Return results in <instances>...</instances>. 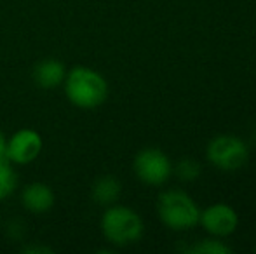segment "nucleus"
I'll return each mask as SVG.
<instances>
[{"label": "nucleus", "instance_id": "obj_10", "mask_svg": "<svg viewBox=\"0 0 256 254\" xmlns=\"http://www.w3.org/2000/svg\"><path fill=\"white\" fill-rule=\"evenodd\" d=\"M122 185L115 176H102L92 185V200L100 206H112L120 197Z\"/></svg>", "mask_w": 256, "mask_h": 254}, {"label": "nucleus", "instance_id": "obj_9", "mask_svg": "<svg viewBox=\"0 0 256 254\" xmlns=\"http://www.w3.org/2000/svg\"><path fill=\"white\" fill-rule=\"evenodd\" d=\"M64 75H66L64 64L54 58H48V59L38 61L34 66V71H32L34 82L40 89H46V91L60 87L64 80Z\"/></svg>", "mask_w": 256, "mask_h": 254}, {"label": "nucleus", "instance_id": "obj_5", "mask_svg": "<svg viewBox=\"0 0 256 254\" xmlns=\"http://www.w3.org/2000/svg\"><path fill=\"white\" fill-rule=\"evenodd\" d=\"M132 171L142 183L150 187L164 185L172 174V164L169 157L158 148H143L132 160Z\"/></svg>", "mask_w": 256, "mask_h": 254}, {"label": "nucleus", "instance_id": "obj_3", "mask_svg": "<svg viewBox=\"0 0 256 254\" xmlns=\"http://www.w3.org/2000/svg\"><path fill=\"white\" fill-rule=\"evenodd\" d=\"M157 213L160 221L174 232H185L199 225L200 209L182 190H168L158 195Z\"/></svg>", "mask_w": 256, "mask_h": 254}, {"label": "nucleus", "instance_id": "obj_7", "mask_svg": "<svg viewBox=\"0 0 256 254\" xmlns=\"http://www.w3.org/2000/svg\"><path fill=\"white\" fill-rule=\"evenodd\" d=\"M199 223L208 234L214 237H228L237 230L239 225V216L236 209L226 204H212L200 211Z\"/></svg>", "mask_w": 256, "mask_h": 254}, {"label": "nucleus", "instance_id": "obj_4", "mask_svg": "<svg viewBox=\"0 0 256 254\" xmlns=\"http://www.w3.org/2000/svg\"><path fill=\"white\" fill-rule=\"evenodd\" d=\"M208 160L220 171H237L248 162L250 150L240 138L232 134H222L212 138L206 148Z\"/></svg>", "mask_w": 256, "mask_h": 254}, {"label": "nucleus", "instance_id": "obj_11", "mask_svg": "<svg viewBox=\"0 0 256 254\" xmlns=\"http://www.w3.org/2000/svg\"><path fill=\"white\" fill-rule=\"evenodd\" d=\"M18 188V174L9 160H0V202L9 199Z\"/></svg>", "mask_w": 256, "mask_h": 254}, {"label": "nucleus", "instance_id": "obj_15", "mask_svg": "<svg viewBox=\"0 0 256 254\" xmlns=\"http://www.w3.org/2000/svg\"><path fill=\"white\" fill-rule=\"evenodd\" d=\"M6 145H7V138L2 132V129H0V160H7L6 159Z\"/></svg>", "mask_w": 256, "mask_h": 254}, {"label": "nucleus", "instance_id": "obj_6", "mask_svg": "<svg viewBox=\"0 0 256 254\" xmlns=\"http://www.w3.org/2000/svg\"><path fill=\"white\" fill-rule=\"evenodd\" d=\"M42 150H44V139L40 132L23 127L7 138L6 159L12 166H28L40 157Z\"/></svg>", "mask_w": 256, "mask_h": 254}, {"label": "nucleus", "instance_id": "obj_13", "mask_svg": "<svg viewBox=\"0 0 256 254\" xmlns=\"http://www.w3.org/2000/svg\"><path fill=\"white\" fill-rule=\"evenodd\" d=\"M176 174L182 181H196L200 176V166L194 159H182L176 164Z\"/></svg>", "mask_w": 256, "mask_h": 254}, {"label": "nucleus", "instance_id": "obj_2", "mask_svg": "<svg viewBox=\"0 0 256 254\" xmlns=\"http://www.w3.org/2000/svg\"><path fill=\"white\" fill-rule=\"evenodd\" d=\"M100 228H102L104 241L115 248L136 244L142 241L143 232H145L142 216L131 207L117 206V204L106 206L104 213L102 214Z\"/></svg>", "mask_w": 256, "mask_h": 254}, {"label": "nucleus", "instance_id": "obj_8", "mask_svg": "<svg viewBox=\"0 0 256 254\" xmlns=\"http://www.w3.org/2000/svg\"><path fill=\"white\" fill-rule=\"evenodd\" d=\"M56 204V195L49 185L34 181L21 192V206L32 214H44L51 211Z\"/></svg>", "mask_w": 256, "mask_h": 254}, {"label": "nucleus", "instance_id": "obj_12", "mask_svg": "<svg viewBox=\"0 0 256 254\" xmlns=\"http://www.w3.org/2000/svg\"><path fill=\"white\" fill-rule=\"evenodd\" d=\"M188 253L194 254H230L232 249L226 244H223L222 241H216V239H206V241H200L197 244L190 246Z\"/></svg>", "mask_w": 256, "mask_h": 254}, {"label": "nucleus", "instance_id": "obj_14", "mask_svg": "<svg viewBox=\"0 0 256 254\" xmlns=\"http://www.w3.org/2000/svg\"><path fill=\"white\" fill-rule=\"evenodd\" d=\"M21 253L24 254H52L54 249L44 244H28L24 248H21Z\"/></svg>", "mask_w": 256, "mask_h": 254}, {"label": "nucleus", "instance_id": "obj_1", "mask_svg": "<svg viewBox=\"0 0 256 254\" xmlns=\"http://www.w3.org/2000/svg\"><path fill=\"white\" fill-rule=\"evenodd\" d=\"M63 92L70 105L80 110H94L108 98V82L98 70L89 66H74L66 70Z\"/></svg>", "mask_w": 256, "mask_h": 254}]
</instances>
